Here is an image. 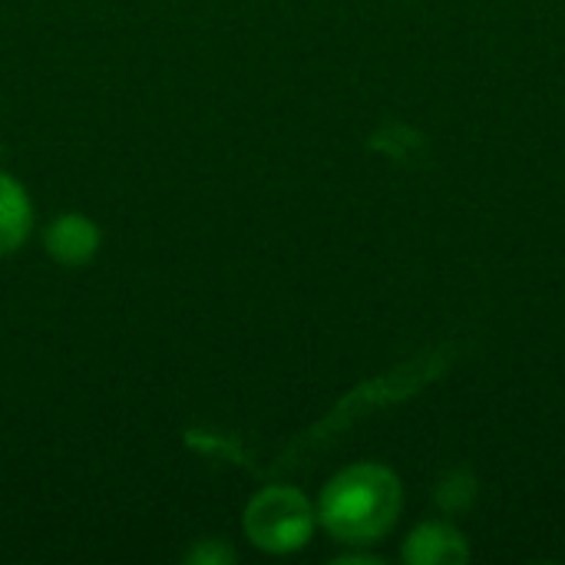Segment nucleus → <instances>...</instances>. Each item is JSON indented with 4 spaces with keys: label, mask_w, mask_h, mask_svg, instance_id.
Masks as SVG:
<instances>
[{
    "label": "nucleus",
    "mask_w": 565,
    "mask_h": 565,
    "mask_svg": "<svg viewBox=\"0 0 565 565\" xmlns=\"http://www.w3.org/2000/svg\"><path fill=\"white\" fill-rule=\"evenodd\" d=\"M315 530H318V507L308 500L305 490L288 483L258 490L242 513L245 540L268 556L301 553L315 540Z\"/></svg>",
    "instance_id": "2"
},
{
    "label": "nucleus",
    "mask_w": 565,
    "mask_h": 565,
    "mask_svg": "<svg viewBox=\"0 0 565 565\" xmlns=\"http://www.w3.org/2000/svg\"><path fill=\"white\" fill-rule=\"evenodd\" d=\"M334 563H381L377 556H364V553H348V556H338Z\"/></svg>",
    "instance_id": "8"
},
{
    "label": "nucleus",
    "mask_w": 565,
    "mask_h": 565,
    "mask_svg": "<svg viewBox=\"0 0 565 565\" xmlns=\"http://www.w3.org/2000/svg\"><path fill=\"white\" fill-rule=\"evenodd\" d=\"M318 526L341 546H374L394 533L404 510L401 477L374 460L338 470L318 497Z\"/></svg>",
    "instance_id": "1"
},
{
    "label": "nucleus",
    "mask_w": 565,
    "mask_h": 565,
    "mask_svg": "<svg viewBox=\"0 0 565 565\" xmlns=\"http://www.w3.org/2000/svg\"><path fill=\"white\" fill-rule=\"evenodd\" d=\"M30 232H33V199L26 185L17 175L0 172V258L17 255L26 245Z\"/></svg>",
    "instance_id": "5"
},
{
    "label": "nucleus",
    "mask_w": 565,
    "mask_h": 565,
    "mask_svg": "<svg viewBox=\"0 0 565 565\" xmlns=\"http://www.w3.org/2000/svg\"><path fill=\"white\" fill-rule=\"evenodd\" d=\"M103 232L99 225L83 212H63L43 228V248L56 265L83 268L99 255Z\"/></svg>",
    "instance_id": "3"
},
{
    "label": "nucleus",
    "mask_w": 565,
    "mask_h": 565,
    "mask_svg": "<svg viewBox=\"0 0 565 565\" xmlns=\"http://www.w3.org/2000/svg\"><path fill=\"white\" fill-rule=\"evenodd\" d=\"M185 563L228 565V563H235V550H232V546H225L222 540H199V543L185 553Z\"/></svg>",
    "instance_id": "7"
},
{
    "label": "nucleus",
    "mask_w": 565,
    "mask_h": 565,
    "mask_svg": "<svg viewBox=\"0 0 565 565\" xmlns=\"http://www.w3.org/2000/svg\"><path fill=\"white\" fill-rule=\"evenodd\" d=\"M401 559L407 565H463L470 563V543L457 526L430 520L411 530Z\"/></svg>",
    "instance_id": "4"
},
{
    "label": "nucleus",
    "mask_w": 565,
    "mask_h": 565,
    "mask_svg": "<svg viewBox=\"0 0 565 565\" xmlns=\"http://www.w3.org/2000/svg\"><path fill=\"white\" fill-rule=\"evenodd\" d=\"M477 493H480V483L470 470H450L437 490H434V500L437 507L447 513V516H463L473 503H477Z\"/></svg>",
    "instance_id": "6"
}]
</instances>
